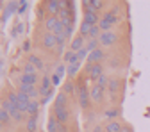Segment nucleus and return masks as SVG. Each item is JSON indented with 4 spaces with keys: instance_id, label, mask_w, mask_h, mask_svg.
Instances as JSON below:
<instances>
[{
    "instance_id": "nucleus-9",
    "label": "nucleus",
    "mask_w": 150,
    "mask_h": 132,
    "mask_svg": "<svg viewBox=\"0 0 150 132\" xmlns=\"http://www.w3.org/2000/svg\"><path fill=\"white\" fill-rule=\"evenodd\" d=\"M18 93V102H16V105H18V111L20 112H23V114H27V109H29V105H30V97L29 95H25V93H22V91H16Z\"/></svg>"
},
{
    "instance_id": "nucleus-29",
    "label": "nucleus",
    "mask_w": 150,
    "mask_h": 132,
    "mask_svg": "<svg viewBox=\"0 0 150 132\" xmlns=\"http://www.w3.org/2000/svg\"><path fill=\"white\" fill-rule=\"evenodd\" d=\"M11 114H9V112L7 111H4V109H0V121H2V125L4 127H7V125H11Z\"/></svg>"
},
{
    "instance_id": "nucleus-10",
    "label": "nucleus",
    "mask_w": 150,
    "mask_h": 132,
    "mask_svg": "<svg viewBox=\"0 0 150 132\" xmlns=\"http://www.w3.org/2000/svg\"><path fill=\"white\" fill-rule=\"evenodd\" d=\"M104 93H105L104 88H100V86H97V84H93V88L89 89L91 102H93V104H102V102H104Z\"/></svg>"
},
{
    "instance_id": "nucleus-6",
    "label": "nucleus",
    "mask_w": 150,
    "mask_h": 132,
    "mask_svg": "<svg viewBox=\"0 0 150 132\" xmlns=\"http://www.w3.org/2000/svg\"><path fill=\"white\" fill-rule=\"evenodd\" d=\"M105 59H107V54H105L104 48L100 47V48H97L95 52H91V54L88 55V64H102Z\"/></svg>"
},
{
    "instance_id": "nucleus-3",
    "label": "nucleus",
    "mask_w": 150,
    "mask_h": 132,
    "mask_svg": "<svg viewBox=\"0 0 150 132\" xmlns=\"http://www.w3.org/2000/svg\"><path fill=\"white\" fill-rule=\"evenodd\" d=\"M86 11H84V14H82V22L84 23H89V25H100V22H102V16L97 13V11H93V9H89V7H84Z\"/></svg>"
},
{
    "instance_id": "nucleus-7",
    "label": "nucleus",
    "mask_w": 150,
    "mask_h": 132,
    "mask_svg": "<svg viewBox=\"0 0 150 132\" xmlns=\"http://www.w3.org/2000/svg\"><path fill=\"white\" fill-rule=\"evenodd\" d=\"M40 97L43 98V97H47L48 95V91L54 88V84H52V75L50 73H45L43 77H41V82H40Z\"/></svg>"
},
{
    "instance_id": "nucleus-11",
    "label": "nucleus",
    "mask_w": 150,
    "mask_h": 132,
    "mask_svg": "<svg viewBox=\"0 0 150 132\" xmlns=\"http://www.w3.org/2000/svg\"><path fill=\"white\" fill-rule=\"evenodd\" d=\"M68 95L64 91H59L54 98V104H52V109H68Z\"/></svg>"
},
{
    "instance_id": "nucleus-30",
    "label": "nucleus",
    "mask_w": 150,
    "mask_h": 132,
    "mask_svg": "<svg viewBox=\"0 0 150 132\" xmlns=\"http://www.w3.org/2000/svg\"><path fill=\"white\" fill-rule=\"evenodd\" d=\"M109 82H111V77H109V75H107V73H104V75H102V77H100V79H98V80H97V82H95V84H97V86H100V88H104V89H105V88H107V86H109Z\"/></svg>"
},
{
    "instance_id": "nucleus-36",
    "label": "nucleus",
    "mask_w": 150,
    "mask_h": 132,
    "mask_svg": "<svg viewBox=\"0 0 150 132\" xmlns=\"http://www.w3.org/2000/svg\"><path fill=\"white\" fill-rule=\"evenodd\" d=\"M91 132H105V128H104V125H95Z\"/></svg>"
},
{
    "instance_id": "nucleus-14",
    "label": "nucleus",
    "mask_w": 150,
    "mask_h": 132,
    "mask_svg": "<svg viewBox=\"0 0 150 132\" xmlns=\"http://www.w3.org/2000/svg\"><path fill=\"white\" fill-rule=\"evenodd\" d=\"M86 37L84 36H77V37H73V40H71V43H70V48L68 50H71V52H81L82 48H86Z\"/></svg>"
},
{
    "instance_id": "nucleus-28",
    "label": "nucleus",
    "mask_w": 150,
    "mask_h": 132,
    "mask_svg": "<svg viewBox=\"0 0 150 132\" xmlns=\"http://www.w3.org/2000/svg\"><path fill=\"white\" fill-rule=\"evenodd\" d=\"M97 48H100V41L98 40H88L86 41V50L91 54V52H95Z\"/></svg>"
},
{
    "instance_id": "nucleus-35",
    "label": "nucleus",
    "mask_w": 150,
    "mask_h": 132,
    "mask_svg": "<svg viewBox=\"0 0 150 132\" xmlns=\"http://www.w3.org/2000/svg\"><path fill=\"white\" fill-rule=\"evenodd\" d=\"M59 82H61V77H59V75H55V73H52V84H54V88L59 86Z\"/></svg>"
},
{
    "instance_id": "nucleus-22",
    "label": "nucleus",
    "mask_w": 150,
    "mask_h": 132,
    "mask_svg": "<svg viewBox=\"0 0 150 132\" xmlns=\"http://www.w3.org/2000/svg\"><path fill=\"white\" fill-rule=\"evenodd\" d=\"M48 11H47V6H45V2L41 4V6H38V9H36V18H38V22H43L45 23V20L48 18V14H47Z\"/></svg>"
},
{
    "instance_id": "nucleus-20",
    "label": "nucleus",
    "mask_w": 150,
    "mask_h": 132,
    "mask_svg": "<svg viewBox=\"0 0 150 132\" xmlns=\"http://www.w3.org/2000/svg\"><path fill=\"white\" fill-rule=\"evenodd\" d=\"M48 132H63V125L55 120L54 114H50V118H48Z\"/></svg>"
},
{
    "instance_id": "nucleus-24",
    "label": "nucleus",
    "mask_w": 150,
    "mask_h": 132,
    "mask_svg": "<svg viewBox=\"0 0 150 132\" xmlns=\"http://www.w3.org/2000/svg\"><path fill=\"white\" fill-rule=\"evenodd\" d=\"M63 91L66 93L68 97H75V91H77V84H73L71 80H66L63 86Z\"/></svg>"
},
{
    "instance_id": "nucleus-21",
    "label": "nucleus",
    "mask_w": 150,
    "mask_h": 132,
    "mask_svg": "<svg viewBox=\"0 0 150 132\" xmlns=\"http://www.w3.org/2000/svg\"><path fill=\"white\" fill-rule=\"evenodd\" d=\"M120 114H122V109H120V107H111V109H107V111L104 112V116L107 118V121H111V120H118Z\"/></svg>"
},
{
    "instance_id": "nucleus-19",
    "label": "nucleus",
    "mask_w": 150,
    "mask_h": 132,
    "mask_svg": "<svg viewBox=\"0 0 150 132\" xmlns=\"http://www.w3.org/2000/svg\"><path fill=\"white\" fill-rule=\"evenodd\" d=\"M104 128H105V132H122L123 125H122L120 120H111L104 125Z\"/></svg>"
},
{
    "instance_id": "nucleus-15",
    "label": "nucleus",
    "mask_w": 150,
    "mask_h": 132,
    "mask_svg": "<svg viewBox=\"0 0 150 132\" xmlns=\"http://www.w3.org/2000/svg\"><path fill=\"white\" fill-rule=\"evenodd\" d=\"M45 6H47L48 16H57L61 11V0H47Z\"/></svg>"
},
{
    "instance_id": "nucleus-18",
    "label": "nucleus",
    "mask_w": 150,
    "mask_h": 132,
    "mask_svg": "<svg viewBox=\"0 0 150 132\" xmlns=\"http://www.w3.org/2000/svg\"><path fill=\"white\" fill-rule=\"evenodd\" d=\"M40 107H41L40 100H32L29 109H27V118H38L40 116Z\"/></svg>"
},
{
    "instance_id": "nucleus-31",
    "label": "nucleus",
    "mask_w": 150,
    "mask_h": 132,
    "mask_svg": "<svg viewBox=\"0 0 150 132\" xmlns=\"http://www.w3.org/2000/svg\"><path fill=\"white\" fill-rule=\"evenodd\" d=\"M91 27H93V25H89V23H84V22H82V23H81V27H79V34H81V36H84L86 40H88Z\"/></svg>"
},
{
    "instance_id": "nucleus-2",
    "label": "nucleus",
    "mask_w": 150,
    "mask_h": 132,
    "mask_svg": "<svg viewBox=\"0 0 150 132\" xmlns=\"http://www.w3.org/2000/svg\"><path fill=\"white\" fill-rule=\"evenodd\" d=\"M118 22H120V18H118L116 14H112V13L105 11L104 16H102V22H100V29H102V32H111L112 27H115Z\"/></svg>"
},
{
    "instance_id": "nucleus-26",
    "label": "nucleus",
    "mask_w": 150,
    "mask_h": 132,
    "mask_svg": "<svg viewBox=\"0 0 150 132\" xmlns=\"http://www.w3.org/2000/svg\"><path fill=\"white\" fill-rule=\"evenodd\" d=\"M25 130L27 132H36L38 130V118H27L25 120Z\"/></svg>"
},
{
    "instance_id": "nucleus-1",
    "label": "nucleus",
    "mask_w": 150,
    "mask_h": 132,
    "mask_svg": "<svg viewBox=\"0 0 150 132\" xmlns=\"http://www.w3.org/2000/svg\"><path fill=\"white\" fill-rule=\"evenodd\" d=\"M77 98H79V105H81L84 111L89 109L91 97H89V89L86 88L84 82H79V84H77Z\"/></svg>"
},
{
    "instance_id": "nucleus-5",
    "label": "nucleus",
    "mask_w": 150,
    "mask_h": 132,
    "mask_svg": "<svg viewBox=\"0 0 150 132\" xmlns=\"http://www.w3.org/2000/svg\"><path fill=\"white\" fill-rule=\"evenodd\" d=\"M41 47L47 48V50H55L57 48V36H54V34L45 30L41 34Z\"/></svg>"
},
{
    "instance_id": "nucleus-33",
    "label": "nucleus",
    "mask_w": 150,
    "mask_h": 132,
    "mask_svg": "<svg viewBox=\"0 0 150 132\" xmlns=\"http://www.w3.org/2000/svg\"><path fill=\"white\" fill-rule=\"evenodd\" d=\"M23 73H27V75H38V70L30 64V63H25V66H23V70H22Z\"/></svg>"
},
{
    "instance_id": "nucleus-32",
    "label": "nucleus",
    "mask_w": 150,
    "mask_h": 132,
    "mask_svg": "<svg viewBox=\"0 0 150 132\" xmlns=\"http://www.w3.org/2000/svg\"><path fill=\"white\" fill-rule=\"evenodd\" d=\"M66 70H68V66L63 63V64H57V66H55V71H54V73H55V75H59V77L63 79L64 75H66Z\"/></svg>"
},
{
    "instance_id": "nucleus-16",
    "label": "nucleus",
    "mask_w": 150,
    "mask_h": 132,
    "mask_svg": "<svg viewBox=\"0 0 150 132\" xmlns=\"http://www.w3.org/2000/svg\"><path fill=\"white\" fill-rule=\"evenodd\" d=\"M63 63H64L66 66H71V64H77V63H81V61H79V55H77V52L66 50V52H64V55H63Z\"/></svg>"
},
{
    "instance_id": "nucleus-12",
    "label": "nucleus",
    "mask_w": 150,
    "mask_h": 132,
    "mask_svg": "<svg viewBox=\"0 0 150 132\" xmlns=\"http://www.w3.org/2000/svg\"><path fill=\"white\" fill-rule=\"evenodd\" d=\"M50 112L61 125H66L70 121V109H50Z\"/></svg>"
},
{
    "instance_id": "nucleus-13",
    "label": "nucleus",
    "mask_w": 150,
    "mask_h": 132,
    "mask_svg": "<svg viewBox=\"0 0 150 132\" xmlns=\"http://www.w3.org/2000/svg\"><path fill=\"white\" fill-rule=\"evenodd\" d=\"M27 63H30L38 71H47L43 59L40 57V55H36V54H29V55H27Z\"/></svg>"
},
{
    "instance_id": "nucleus-37",
    "label": "nucleus",
    "mask_w": 150,
    "mask_h": 132,
    "mask_svg": "<svg viewBox=\"0 0 150 132\" xmlns=\"http://www.w3.org/2000/svg\"><path fill=\"white\" fill-rule=\"evenodd\" d=\"M22 48H23L25 52H29V50H30V41H23V43H22ZM29 54H30V52H29Z\"/></svg>"
},
{
    "instance_id": "nucleus-23",
    "label": "nucleus",
    "mask_w": 150,
    "mask_h": 132,
    "mask_svg": "<svg viewBox=\"0 0 150 132\" xmlns=\"http://www.w3.org/2000/svg\"><path fill=\"white\" fill-rule=\"evenodd\" d=\"M107 89H109L111 95H116V93L122 89V79H111V82H109Z\"/></svg>"
},
{
    "instance_id": "nucleus-38",
    "label": "nucleus",
    "mask_w": 150,
    "mask_h": 132,
    "mask_svg": "<svg viewBox=\"0 0 150 132\" xmlns=\"http://www.w3.org/2000/svg\"><path fill=\"white\" fill-rule=\"evenodd\" d=\"M122 132H132V130H130V127H125V125H123V128H122Z\"/></svg>"
},
{
    "instance_id": "nucleus-34",
    "label": "nucleus",
    "mask_w": 150,
    "mask_h": 132,
    "mask_svg": "<svg viewBox=\"0 0 150 132\" xmlns=\"http://www.w3.org/2000/svg\"><path fill=\"white\" fill-rule=\"evenodd\" d=\"M29 7V2H25V0H20V9H18V16H23L25 11Z\"/></svg>"
},
{
    "instance_id": "nucleus-17",
    "label": "nucleus",
    "mask_w": 150,
    "mask_h": 132,
    "mask_svg": "<svg viewBox=\"0 0 150 132\" xmlns=\"http://www.w3.org/2000/svg\"><path fill=\"white\" fill-rule=\"evenodd\" d=\"M20 84H27V86H38L41 80L38 79V75H27V73H22V77L18 79Z\"/></svg>"
},
{
    "instance_id": "nucleus-27",
    "label": "nucleus",
    "mask_w": 150,
    "mask_h": 132,
    "mask_svg": "<svg viewBox=\"0 0 150 132\" xmlns=\"http://www.w3.org/2000/svg\"><path fill=\"white\" fill-rule=\"evenodd\" d=\"M100 36H102V29H100V25H95V27H91L88 40H100Z\"/></svg>"
},
{
    "instance_id": "nucleus-4",
    "label": "nucleus",
    "mask_w": 150,
    "mask_h": 132,
    "mask_svg": "<svg viewBox=\"0 0 150 132\" xmlns=\"http://www.w3.org/2000/svg\"><path fill=\"white\" fill-rule=\"evenodd\" d=\"M84 71H86V75H88L93 82H97L102 75H104V66L102 64H88Z\"/></svg>"
},
{
    "instance_id": "nucleus-8",
    "label": "nucleus",
    "mask_w": 150,
    "mask_h": 132,
    "mask_svg": "<svg viewBox=\"0 0 150 132\" xmlns=\"http://www.w3.org/2000/svg\"><path fill=\"white\" fill-rule=\"evenodd\" d=\"M100 47H112V45H116V41H118V34L116 32H102V36H100Z\"/></svg>"
},
{
    "instance_id": "nucleus-25",
    "label": "nucleus",
    "mask_w": 150,
    "mask_h": 132,
    "mask_svg": "<svg viewBox=\"0 0 150 132\" xmlns=\"http://www.w3.org/2000/svg\"><path fill=\"white\" fill-rule=\"evenodd\" d=\"M82 68V63H77V64H71V66H68V70H66V75H68V79H73V77H77L79 75V70Z\"/></svg>"
}]
</instances>
